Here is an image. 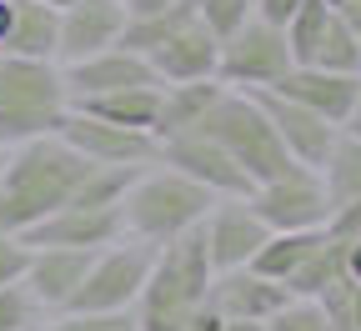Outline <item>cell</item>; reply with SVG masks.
<instances>
[{
  "label": "cell",
  "instance_id": "7bdbcfd3",
  "mask_svg": "<svg viewBox=\"0 0 361 331\" xmlns=\"http://www.w3.org/2000/svg\"><path fill=\"white\" fill-rule=\"evenodd\" d=\"M40 6H51V11H66V6H71V0H40Z\"/></svg>",
  "mask_w": 361,
  "mask_h": 331
},
{
  "label": "cell",
  "instance_id": "7a4b0ae2",
  "mask_svg": "<svg viewBox=\"0 0 361 331\" xmlns=\"http://www.w3.org/2000/svg\"><path fill=\"white\" fill-rule=\"evenodd\" d=\"M211 281H216V266H211L201 226H191L186 236L156 246L146 287H141V296H135V306H130L135 331H180L206 306Z\"/></svg>",
  "mask_w": 361,
  "mask_h": 331
},
{
  "label": "cell",
  "instance_id": "5bb4252c",
  "mask_svg": "<svg viewBox=\"0 0 361 331\" xmlns=\"http://www.w3.org/2000/svg\"><path fill=\"white\" fill-rule=\"evenodd\" d=\"M251 96H256V106L266 111L271 131H276V140L286 146V156H291L296 166L316 171V166L326 161L331 140H336V126H331V121H322L316 111H306V106H296V101H286V96H271V90H251Z\"/></svg>",
  "mask_w": 361,
  "mask_h": 331
},
{
  "label": "cell",
  "instance_id": "4316f807",
  "mask_svg": "<svg viewBox=\"0 0 361 331\" xmlns=\"http://www.w3.org/2000/svg\"><path fill=\"white\" fill-rule=\"evenodd\" d=\"M311 66L316 71H336V76H361V45H356V35L341 20H331L326 35H322V45H316V56H311Z\"/></svg>",
  "mask_w": 361,
  "mask_h": 331
},
{
  "label": "cell",
  "instance_id": "ab89813d",
  "mask_svg": "<svg viewBox=\"0 0 361 331\" xmlns=\"http://www.w3.org/2000/svg\"><path fill=\"white\" fill-rule=\"evenodd\" d=\"M221 331H271L266 321H221Z\"/></svg>",
  "mask_w": 361,
  "mask_h": 331
},
{
  "label": "cell",
  "instance_id": "9c48e42d",
  "mask_svg": "<svg viewBox=\"0 0 361 331\" xmlns=\"http://www.w3.org/2000/svg\"><path fill=\"white\" fill-rule=\"evenodd\" d=\"M56 136L66 140L75 156H85L90 166H130V171H146V166H156V156H161V140H156L151 131L106 126V121L80 116V111H71Z\"/></svg>",
  "mask_w": 361,
  "mask_h": 331
},
{
  "label": "cell",
  "instance_id": "f546056e",
  "mask_svg": "<svg viewBox=\"0 0 361 331\" xmlns=\"http://www.w3.org/2000/svg\"><path fill=\"white\" fill-rule=\"evenodd\" d=\"M45 311L30 301L25 287H0V331H35Z\"/></svg>",
  "mask_w": 361,
  "mask_h": 331
},
{
  "label": "cell",
  "instance_id": "44dd1931",
  "mask_svg": "<svg viewBox=\"0 0 361 331\" xmlns=\"http://www.w3.org/2000/svg\"><path fill=\"white\" fill-rule=\"evenodd\" d=\"M221 80H186V85H161V111H156V126L151 136L156 140H171V136H186L201 126V116L221 101Z\"/></svg>",
  "mask_w": 361,
  "mask_h": 331
},
{
  "label": "cell",
  "instance_id": "2e32d148",
  "mask_svg": "<svg viewBox=\"0 0 361 331\" xmlns=\"http://www.w3.org/2000/svg\"><path fill=\"white\" fill-rule=\"evenodd\" d=\"M121 211H80V206H61L56 216L35 221L30 231H20L25 246H61V251H106L111 241H121Z\"/></svg>",
  "mask_w": 361,
  "mask_h": 331
},
{
  "label": "cell",
  "instance_id": "d4e9b609",
  "mask_svg": "<svg viewBox=\"0 0 361 331\" xmlns=\"http://www.w3.org/2000/svg\"><path fill=\"white\" fill-rule=\"evenodd\" d=\"M326 25H331L326 0H301V6L291 11V20L281 25V35H286V51H291L296 66H311V56H316V45H322Z\"/></svg>",
  "mask_w": 361,
  "mask_h": 331
},
{
  "label": "cell",
  "instance_id": "d6a6232c",
  "mask_svg": "<svg viewBox=\"0 0 361 331\" xmlns=\"http://www.w3.org/2000/svg\"><path fill=\"white\" fill-rule=\"evenodd\" d=\"M326 236H336V241H356L361 236V196H351V201H341V206H331V216H326V226H322Z\"/></svg>",
  "mask_w": 361,
  "mask_h": 331
},
{
  "label": "cell",
  "instance_id": "4fadbf2b",
  "mask_svg": "<svg viewBox=\"0 0 361 331\" xmlns=\"http://www.w3.org/2000/svg\"><path fill=\"white\" fill-rule=\"evenodd\" d=\"M126 6L121 0H71L61 11V35H56V66H71V61H85L96 51H111L121 45V30H126Z\"/></svg>",
  "mask_w": 361,
  "mask_h": 331
},
{
  "label": "cell",
  "instance_id": "ac0fdd59",
  "mask_svg": "<svg viewBox=\"0 0 361 331\" xmlns=\"http://www.w3.org/2000/svg\"><path fill=\"white\" fill-rule=\"evenodd\" d=\"M156 80L161 85H186V80H216V61H221V40L191 20V25H180L171 40H161L156 51L146 56Z\"/></svg>",
  "mask_w": 361,
  "mask_h": 331
},
{
  "label": "cell",
  "instance_id": "3957f363",
  "mask_svg": "<svg viewBox=\"0 0 361 331\" xmlns=\"http://www.w3.org/2000/svg\"><path fill=\"white\" fill-rule=\"evenodd\" d=\"M211 191H201L196 181H186L171 166H146L141 176L130 181V191L121 196V231L130 241H146V246H166L176 236H186L191 226L206 221L211 211Z\"/></svg>",
  "mask_w": 361,
  "mask_h": 331
},
{
  "label": "cell",
  "instance_id": "74e56055",
  "mask_svg": "<svg viewBox=\"0 0 361 331\" xmlns=\"http://www.w3.org/2000/svg\"><path fill=\"white\" fill-rule=\"evenodd\" d=\"M180 331H221V316H216L211 306H201V311H196L186 326H180Z\"/></svg>",
  "mask_w": 361,
  "mask_h": 331
},
{
  "label": "cell",
  "instance_id": "5b68a950",
  "mask_svg": "<svg viewBox=\"0 0 361 331\" xmlns=\"http://www.w3.org/2000/svg\"><path fill=\"white\" fill-rule=\"evenodd\" d=\"M71 116V96L56 61L0 56V146H20L35 136H56Z\"/></svg>",
  "mask_w": 361,
  "mask_h": 331
},
{
  "label": "cell",
  "instance_id": "603a6c76",
  "mask_svg": "<svg viewBox=\"0 0 361 331\" xmlns=\"http://www.w3.org/2000/svg\"><path fill=\"white\" fill-rule=\"evenodd\" d=\"M316 181H322V191H326V201H331V206H341V201L361 196V140H351L346 131H336L326 161L316 166Z\"/></svg>",
  "mask_w": 361,
  "mask_h": 331
},
{
  "label": "cell",
  "instance_id": "f1b7e54d",
  "mask_svg": "<svg viewBox=\"0 0 361 331\" xmlns=\"http://www.w3.org/2000/svg\"><path fill=\"white\" fill-rule=\"evenodd\" d=\"M251 16H256V0H196V20H201L216 40L236 35Z\"/></svg>",
  "mask_w": 361,
  "mask_h": 331
},
{
  "label": "cell",
  "instance_id": "e0dca14e",
  "mask_svg": "<svg viewBox=\"0 0 361 331\" xmlns=\"http://www.w3.org/2000/svg\"><path fill=\"white\" fill-rule=\"evenodd\" d=\"M271 96H286L306 111H316L322 121H331L336 131L346 126L351 106L361 101V76H336V71H316V66H291L276 85H271Z\"/></svg>",
  "mask_w": 361,
  "mask_h": 331
},
{
  "label": "cell",
  "instance_id": "484cf974",
  "mask_svg": "<svg viewBox=\"0 0 361 331\" xmlns=\"http://www.w3.org/2000/svg\"><path fill=\"white\" fill-rule=\"evenodd\" d=\"M141 176V171H130V166H90V176L75 186V196L71 206L80 211H106V206H121V196L130 191V181Z\"/></svg>",
  "mask_w": 361,
  "mask_h": 331
},
{
  "label": "cell",
  "instance_id": "d590c367",
  "mask_svg": "<svg viewBox=\"0 0 361 331\" xmlns=\"http://www.w3.org/2000/svg\"><path fill=\"white\" fill-rule=\"evenodd\" d=\"M331 241H336V236H331ZM341 266H346V276L361 287V236H356V241H341Z\"/></svg>",
  "mask_w": 361,
  "mask_h": 331
},
{
  "label": "cell",
  "instance_id": "8992f818",
  "mask_svg": "<svg viewBox=\"0 0 361 331\" xmlns=\"http://www.w3.org/2000/svg\"><path fill=\"white\" fill-rule=\"evenodd\" d=\"M151 256H156V246H146V241H130V236L111 241L106 251L90 256L66 311H130L141 287H146Z\"/></svg>",
  "mask_w": 361,
  "mask_h": 331
},
{
  "label": "cell",
  "instance_id": "f35d334b",
  "mask_svg": "<svg viewBox=\"0 0 361 331\" xmlns=\"http://www.w3.org/2000/svg\"><path fill=\"white\" fill-rule=\"evenodd\" d=\"M341 131H346L351 140H361V101L351 106V116H346V126H341Z\"/></svg>",
  "mask_w": 361,
  "mask_h": 331
},
{
  "label": "cell",
  "instance_id": "52a82bcc",
  "mask_svg": "<svg viewBox=\"0 0 361 331\" xmlns=\"http://www.w3.org/2000/svg\"><path fill=\"white\" fill-rule=\"evenodd\" d=\"M291 51H286V35L281 25H266V20H246L236 35L221 40V61H216V80L226 90H271L286 71H291Z\"/></svg>",
  "mask_w": 361,
  "mask_h": 331
},
{
  "label": "cell",
  "instance_id": "7402d4cb",
  "mask_svg": "<svg viewBox=\"0 0 361 331\" xmlns=\"http://www.w3.org/2000/svg\"><path fill=\"white\" fill-rule=\"evenodd\" d=\"M71 111L96 116L106 126H126V131H151L161 111V85H130V90H111V96H90V101H75Z\"/></svg>",
  "mask_w": 361,
  "mask_h": 331
},
{
  "label": "cell",
  "instance_id": "277c9868",
  "mask_svg": "<svg viewBox=\"0 0 361 331\" xmlns=\"http://www.w3.org/2000/svg\"><path fill=\"white\" fill-rule=\"evenodd\" d=\"M196 131L211 136L216 146L251 176V186L281 181V176H291V171H306V166H296V161L286 156V146L276 140V131H271V121H266V111L256 106L251 90H221V101L201 116Z\"/></svg>",
  "mask_w": 361,
  "mask_h": 331
},
{
  "label": "cell",
  "instance_id": "8fae6325",
  "mask_svg": "<svg viewBox=\"0 0 361 331\" xmlns=\"http://www.w3.org/2000/svg\"><path fill=\"white\" fill-rule=\"evenodd\" d=\"M201 231H206V251H211V266L216 271L246 266L266 246V236H271L261 226V216L251 211L246 196H216L211 211H206V221H201Z\"/></svg>",
  "mask_w": 361,
  "mask_h": 331
},
{
  "label": "cell",
  "instance_id": "1f68e13d",
  "mask_svg": "<svg viewBox=\"0 0 361 331\" xmlns=\"http://www.w3.org/2000/svg\"><path fill=\"white\" fill-rule=\"evenodd\" d=\"M30 266V246L20 236H0V287H20Z\"/></svg>",
  "mask_w": 361,
  "mask_h": 331
},
{
  "label": "cell",
  "instance_id": "ffe728a7",
  "mask_svg": "<svg viewBox=\"0 0 361 331\" xmlns=\"http://www.w3.org/2000/svg\"><path fill=\"white\" fill-rule=\"evenodd\" d=\"M56 35H61V11L40 6V0H11V25L0 40V56L56 61Z\"/></svg>",
  "mask_w": 361,
  "mask_h": 331
},
{
  "label": "cell",
  "instance_id": "4dcf8cb0",
  "mask_svg": "<svg viewBox=\"0 0 361 331\" xmlns=\"http://www.w3.org/2000/svg\"><path fill=\"white\" fill-rule=\"evenodd\" d=\"M266 326H271V331H326V316H322V306H316V301H296V296H291Z\"/></svg>",
  "mask_w": 361,
  "mask_h": 331
},
{
  "label": "cell",
  "instance_id": "30bf717a",
  "mask_svg": "<svg viewBox=\"0 0 361 331\" xmlns=\"http://www.w3.org/2000/svg\"><path fill=\"white\" fill-rule=\"evenodd\" d=\"M156 166H171V171H180L186 181H196L201 191H211V196H251L256 186H251V176L226 156L211 136H201V131H186V136H171V140H161V156H156Z\"/></svg>",
  "mask_w": 361,
  "mask_h": 331
},
{
  "label": "cell",
  "instance_id": "836d02e7",
  "mask_svg": "<svg viewBox=\"0 0 361 331\" xmlns=\"http://www.w3.org/2000/svg\"><path fill=\"white\" fill-rule=\"evenodd\" d=\"M326 11H331V20H341V25L356 35V45H361V0H326Z\"/></svg>",
  "mask_w": 361,
  "mask_h": 331
},
{
  "label": "cell",
  "instance_id": "83f0119b",
  "mask_svg": "<svg viewBox=\"0 0 361 331\" xmlns=\"http://www.w3.org/2000/svg\"><path fill=\"white\" fill-rule=\"evenodd\" d=\"M35 331H135L130 311H56Z\"/></svg>",
  "mask_w": 361,
  "mask_h": 331
},
{
  "label": "cell",
  "instance_id": "9a60e30c",
  "mask_svg": "<svg viewBox=\"0 0 361 331\" xmlns=\"http://www.w3.org/2000/svg\"><path fill=\"white\" fill-rule=\"evenodd\" d=\"M286 301H291V291L281 287V281L256 276L251 266L216 271L211 291H206V306H211L221 321H271Z\"/></svg>",
  "mask_w": 361,
  "mask_h": 331
},
{
  "label": "cell",
  "instance_id": "7c38bea8",
  "mask_svg": "<svg viewBox=\"0 0 361 331\" xmlns=\"http://www.w3.org/2000/svg\"><path fill=\"white\" fill-rule=\"evenodd\" d=\"M61 85L75 106V101H90V96H111V90H130V85H161V80H156L146 56L126 51V45H111V51H96L85 61L61 66Z\"/></svg>",
  "mask_w": 361,
  "mask_h": 331
},
{
  "label": "cell",
  "instance_id": "60d3db41",
  "mask_svg": "<svg viewBox=\"0 0 361 331\" xmlns=\"http://www.w3.org/2000/svg\"><path fill=\"white\" fill-rule=\"evenodd\" d=\"M351 331H361V287H356V296H351Z\"/></svg>",
  "mask_w": 361,
  "mask_h": 331
},
{
  "label": "cell",
  "instance_id": "6da1fadb",
  "mask_svg": "<svg viewBox=\"0 0 361 331\" xmlns=\"http://www.w3.org/2000/svg\"><path fill=\"white\" fill-rule=\"evenodd\" d=\"M85 176H90V161L75 156L61 136L0 146V231L20 236L35 221L56 216L61 206H71Z\"/></svg>",
  "mask_w": 361,
  "mask_h": 331
},
{
  "label": "cell",
  "instance_id": "e575fe53",
  "mask_svg": "<svg viewBox=\"0 0 361 331\" xmlns=\"http://www.w3.org/2000/svg\"><path fill=\"white\" fill-rule=\"evenodd\" d=\"M296 6H301V0H256V20H266V25H286Z\"/></svg>",
  "mask_w": 361,
  "mask_h": 331
},
{
  "label": "cell",
  "instance_id": "b9f144b4",
  "mask_svg": "<svg viewBox=\"0 0 361 331\" xmlns=\"http://www.w3.org/2000/svg\"><path fill=\"white\" fill-rule=\"evenodd\" d=\"M6 25H11V0H0V40H6Z\"/></svg>",
  "mask_w": 361,
  "mask_h": 331
},
{
  "label": "cell",
  "instance_id": "d6986e66",
  "mask_svg": "<svg viewBox=\"0 0 361 331\" xmlns=\"http://www.w3.org/2000/svg\"><path fill=\"white\" fill-rule=\"evenodd\" d=\"M90 256H96V251L30 246V266H25V281H20V287L30 291V301H35L45 316H56V311L71 306V296H75V287H80V276H85Z\"/></svg>",
  "mask_w": 361,
  "mask_h": 331
},
{
  "label": "cell",
  "instance_id": "8d00e7d4",
  "mask_svg": "<svg viewBox=\"0 0 361 331\" xmlns=\"http://www.w3.org/2000/svg\"><path fill=\"white\" fill-rule=\"evenodd\" d=\"M126 6V16L135 20V16H156V11H166V6H176V0H121Z\"/></svg>",
  "mask_w": 361,
  "mask_h": 331
},
{
  "label": "cell",
  "instance_id": "ba28073f",
  "mask_svg": "<svg viewBox=\"0 0 361 331\" xmlns=\"http://www.w3.org/2000/svg\"><path fill=\"white\" fill-rule=\"evenodd\" d=\"M251 211L261 216V226L271 236H286V231H322L326 216H331V201L322 191L316 171H291L281 181H266L246 196Z\"/></svg>",
  "mask_w": 361,
  "mask_h": 331
},
{
  "label": "cell",
  "instance_id": "cb8c5ba5",
  "mask_svg": "<svg viewBox=\"0 0 361 331\" xmlns=\"http://www.w3.org/2000/svg\"><path fill=\"white\" fill-rule=\"evenodd\" d=\"M322 241V231H286V236H266V246L246 261L256 276H271V281H286Z\"/></svg>",
  "mask_w": 361,
  "mask_h": 331
}]
</instances>
